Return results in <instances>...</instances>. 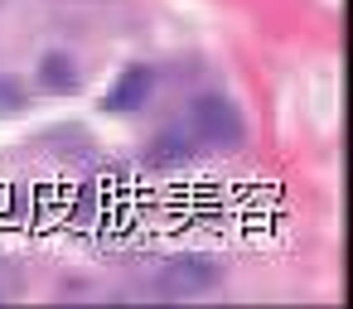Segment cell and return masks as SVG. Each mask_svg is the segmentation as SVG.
<instances>
[{
    "label": "cell",
    "mask_w": 353,
    "mask_h": 309,
    "mask_svg": "<svg viewBox=\"0 0 353 309\" xmlns=\"http://www.w3.org/2000/svg\"><path fill=\"white\" fill-rule=\"evenodd\" d=\"M203 145L194 140V131L189 126H179V131H165L160 140H150V160L155 164H184V160H194Z\"/></svg>",
    "instance_id": "4"
},
{
    "label": "cell",
    "mask_w": 353,
    "mask_h": 309,
    "mask_svg": "<svg viewBox=\"0 0 353 309\" xmlns=\"http://www.w3.org/2000/svg\"><path fill=\"white\" fill-rule=\"evenodd\" d=\"M150 87H155V68L150 63H131V68H121V78L112 83V92H107V111H141L145 107V97H150Z\"/></svg>",
    "instance_id": "3"
},
{
    "label": "cell",
    "mask_w": 353,
    "mask_h": 309,
    "mask_svg": "<svg viewBox=\"0 0 353 309\" xmlns=\"http://www.w3.org/2000/svg\"><path fill=\"white\" fill-rule=\"evenodd\" d=\"M39 83L49 92H78V68L68 54H44L39 58Z\"/></svg>",
    "instance_id": "5"
},
{
    "label": "cell",
    "mask_w": 353,
    "mask_h": 309,
    "mask_svg": "<svg viewBox=\"0 0 353 309\" xmlns=\"http://www.w3.org/2000/svg\"><path fill=\"white\" fill-rule=\"evenodd\" d=\"M223 270L208 261V256H174L165 270H160V290L174 295V299H194V295H208L218 290Z\"/></svg>",
    "instance_id": "2"
},
{
    "label": "cell",
    "mask_w": 353,
    "mask_h": 309,
    "mask_svg": "<svg viewBox=\"0 0 353 309\" xmlns=\"http://www.w3.org/2000/svg\"><path fill=\"white\" fill-rule=\"evenodd\" d=\"M10 111H25V87L15 78H0V116H10Z\"/></svg>",
    "instance_id": "6"
},
{
    "label": "cell",
    "mask_w": 353,
    "mask_h": 309,
    "mask_svg": "<svg viewBox=\"0 0 353 309\" xmlns=\"http://www.w3.org/2000/svg\"><path fill=\"white\" fill-rule=\"evenodd\" d=\"M189 131H194V140L199 145H208V150H228V145H242V111L223 97V92H203V97H194V107H189Z\"/></svg>",
    "instance_id": "1"
}]
</instances>
